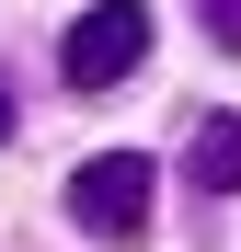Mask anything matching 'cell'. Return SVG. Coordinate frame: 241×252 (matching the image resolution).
<instances>
[{
	"label": "cell",
	"mask_w": 241,
	"mask_h": 252,
	"mask_svg": "<svg viewBox=\"0 0 241 252\" xmlns=\"http://www.w3.org/2000/svg\"><path fill=\"white\" fill-rule=\"evenodd\" d=\"M138 58H149V0H103V12H80V23H69L58 80H69V92H115Z\"/></svg>",
	"instance_id": "7a4b0ae2"
},
{
	"label": "cell",
	"mask_w": 241,
	"mask_h": 252,
	"mask_svg": "<svg viewBox=\"0 0 241 252\" xmlns=\"http://www.w3.org/2000/svg\"><path fill=\"white\" fill-rule=\"evenodd\" d=\"M195 12H207V34H218V46H241V0H195Z\"/></svg>",
	"instance_id": "277c9868"
},
{
	"label": "cell",
	"mask_w": 241,
	"mask_h": 252,
	"mask_svg": "<svg viewBox=\"0 0 241 252\" xmlns=\"http://www.w3.org/2000/svg\"><path fill=\"white\" fill-rule=\"evenodd\" d=\"M184 172H195V195H241V115H230V103H207V115H195Z\"/></svg>",
	"instance_id": "3957f363"
},
{
	"label": "cell",
	"mask_w": 241,
	"mask_h": 252,
	"mask_svg": "<svg viewBox=\"0 0 241 252\" xmlns=\"http://www.w3.org/2000/svg\"><path fill=\"white\" fill-rule=\"evenodd\" d=\"M0 149H12V80H0Z\"/></svg>",
	"instance_id": "5b68a950"
},
{
	"label": "cell",
	"mask_w": 241,
	"mask_h": 252,
	"mask_svg": "<svg viewBox=\"0 0 241 252\" xmlns=\"http://www.w3.org/2000/svg\"><path fill=\"white\" fill-rule=\"evenodd\" d=\"M149 195H161L149 160H138V149H103V160H80V172H69V218L92 229V241L127 252V241H149Z\"/></svg>",
	"instance_id": "6da1fadb"
}]
</instances>
